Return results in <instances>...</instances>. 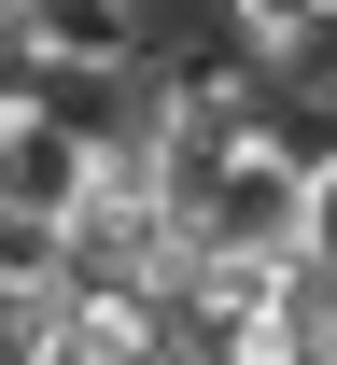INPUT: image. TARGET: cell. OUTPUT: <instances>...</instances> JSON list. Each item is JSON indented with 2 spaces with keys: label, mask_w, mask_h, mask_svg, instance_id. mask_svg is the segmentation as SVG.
I'll list each match as a JSON object with an SVG mask.
<instances>
[{
  "label": "cell",
  "mask_w": 337,
  "mask_h": 365,
  "mask_svg": "<svg viewBox=\"0 0 337 365\" xmlns=\"http://www.w3.org/2000/svg\"><path fill=\"white\" fill-rule=\"evenodd\" d=\"M56 295H71V225L0 197V309H56Z\"/></svg>",
  "instance_id": "obj_1"
},
{
  "label": "cell",
  "mask_w": 337,
  "mask_h": 365,
  "mask_svg": "<svg viewBox=\"0 0 337 365\" xmlns=\"http://www.w3.org/2000/svg\"><path fill=\"white\" fill-rule=\"evenodd\" d=\"M323 14H337V0H323Z\"/></svg>",
  "instance_id": "obj_2"
}]
</instances>
